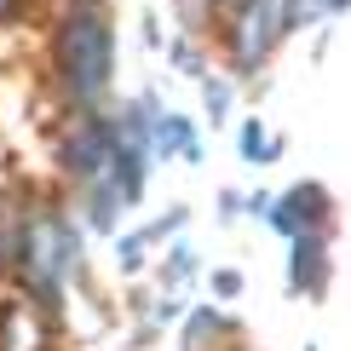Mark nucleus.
<instances>
[{"label":"nucleus","instance_id":"f257e3e1","mask_svg":"<svg viewBox=\"0 0 351 351\" xmlns=\"http://www.w3.org/2000/svg\"><path fill=\"white\" fill-rule=\"evenodd\" d=\"M93 237L81 230V219L69 213L64 196H18L12 208V265L6 288L29 305H40L47 317L64 311L69 288L93 282Z\"/></svg>","mask_w":351,"mask_h":351},{"label":"nucleus","instance_id":"f03ea898","mask_svg":"<svg viewBox=\"0 0 351 351\" xmlns=\"http://www.w3.org/2000/svg\"><path fill=\"white\" fill-rule=\"evenodd\" d=\"M47 69L64 110H104L115 98V23L98 0H58L47 29Z\"/></svg>","mask_w":351,"mask_h":351},{"label":"nucleus","instance_id":"7ed1b4c3","mask_svg":"<svg viewBox=\"0 0 351 351\" xmlns=\"http://www.w3.org/2000/svg\"><path fill=\"white\" fill-rule=\"evenodd\" d=\"M282 40H288V6L282 0H247L208 35V47L219 52V69L237 86H254V75L271 69Z\"/></svg>","mask_w":351,"mask_h":351},{"label":"nucleus","instance_id":"20e7f679","mask_svg":"<svg viewBox=\"0 0 351 351\" xmlns=\"http://www.w3.org/2000/svg\"><path fill=\"white\" fill-rule=\"evenodd\" d=\"M115 133H110V115L104 110H64L58 115V133H52V167L69 190L98 179L110 167Z\"/></svg>","mask_w":351,"mask_h":351},{"label":"nucleus","instance_id":"39448f33","mask_svg":"<svg viewBox=\"0 0 351 351\" xmlns=\"http://www.w3.org/2000/svg\"><path fill=\"white\" fill-rule=\"evenodd\" d=\"M138 98L150 104V156L156 162H184V167H202L208 144H202V121L184 110H173L156 86H138Z\"/></svg>","mask_w":351,"mask_h":351},{"label":"nucleus","instance_id":"423d86ee","mask_svg":"<svg viewBox=\"0 0 351 351\" xmlns=\"http://www.w3.org/2000/svg\"><path fill=\"white\" fill-rule=\"evenodd\" d=\"M334 282V230H300L288 237V271H282V288L288 300H323Z\"/></svg>","mask_w":351,"mask_h":351},{"label":"nucleus","instance_id":"0eeeda50","mask_svg":"<svg viewBox=\"0 0 351 351\" xmlns=\"http://www.w3.org/2000/svg\"><path fill=\"white\" fill-rule=\"evenodd\" d=\"M265 225H271L282 242L300 237V230H334V190H328L323 179H300V184L276 190Z\"/></svg>","mask_w":351,"mask_h":351},{"label":"nucleus","instance_id":"6e6552de","mask_svg":"<svg viewBox=\"0 0 351 351\" xmlns=\"http://www.w3.org/2000/svg\"><path fill=\"white\" fill-rule=\"evenodd\" d=\"M0 351H64V328L18 294L0 300Z\"/></svg>","mask_w":351,"mask_h":351},{"label":"nucleus","instance_id":"1a4fd4ad","mask_svg":"<svg viewBox=\"0 0 351 351\" xmlns=\"http://www.w3.org/2000/svg\"><path fill=\"white\" fill-rule=\"evenodd\" d=\"M237 334H242L237 311H225L213 300H196L179 317V351H219V340H237Z\"/></svg>","mask_w":351,"mask_h":351},{"label":"nucleus","instance_id":"9d476101","mask_svg":"<svg viewBox=\"0 0 351 351\" xmlns=\"http://www.w3.org/2000/svg\"><path fill=\"white\" fill-rule=\"evenodd\" d=\"M196 276H202V254L190 247V237L162 242V254H156V265H150V282L162 288V294H190Z\"/></svg>","mask_w":351,"mask_h":351},{"label":"nucleus","instance_id":"9b49d317","mask_svg":"<svg viewBox=\"0 0 351 351\" xmlns=\"http://www.w3.org/2000/svg\"><path fill=\"white\" fill-rule=\"evenodd\" d=\"M288 150V138L276 133V127H265V115H242L237 121V156L247 167H276Z\"/></svg>","mask_w":351,"mask_h":351},{"label":"nucleus","instance_id":"f8f14e48","mask_svg":"<svg viewBox=\"0 0 351 351\" xmlns=\"http://www.w3.org/2000/svg\"><path fill=\"white\" fill-rule=\"evenodd\" d=\"M196 93H202V121H208V133H213V127H230V121H237V98H242V86L230 81L219 64L196 81Z\"/></svg>","mask_w":351,"mask_h":351},{"label":"nucleus","instance_id":"ddd939ff","mask_svg":"<svg viewBox=\"0 0 351 351\" xmlns=\"http://www.w3.org/2000/svg\"><path fill=\"white\" fill-rule=\"evenodd\" d=\"M115 276H121V282H144V276H150V265H156V242L144 237V225H133V230H115Z\"/></svg>","mask_w":351,"mask_h":351},{"label":"nucleus","instance_id":"4468645a","mask_svg":"<svg viewBox=\"0 0 351 351\" xmlns=\"http://www.w3.org/2000/svg\"><path fill=\"white\" fill-rule=\"evenodd\" d=\"M162 58H167V69H173V75H184V81H202V75L213 69V58H208V40H196V35H179V29L167 35Z\"/></svg>","mask_w":351,"mask_h":351},{"label":"nucleus","instance_id":"2eb2a0df","mask_svg":"<svg viewBox=\"0 0 351 351\" xmlns=\"http://www.w3.org/2000/svg\"><path fill=\"white\" fill-rule=\"evenodd\" d=\"M190 230V202H167L156 219H144V237L156 242V254H162V242H173V237H184Z\"/></svg>","mask_w":351,"mask_h":351},{"label":"nucleus","instance_id":"dca6fc26","mask_svg":"<svg viewBox=\"0 0 351 351\" xmlns=\"http://www.w3.org/2000/svg\"><path fill=\"white\" fill-rule=\"evenodd\" d=\"M242 288H247V276H242L237 265H213V271H208V294H213V305L242 300Z\"/></svg>","mask_w":351,"mask_h":351},{"label":"nucleus","instance_id":"f3484780","mask_svg":"<svg viewBox=\"0 0 351 351\" xmlns=\"http://www.w3.org/2000/svg\"><path fill=\"white\" fill-rule=\"evenodd\" d=\"M138 40H144V52H150V58H162L167 29H162V12H156V6H144V12H138Z\"/></svg>","mask_w":351,"mask_h":351},{"label":"nucleus","instance_id":"a211bd4d","mask_svg":"<svg viewBox=\"0 0 351 351\" xmlns=\"http://www.w3.org/2000/svg\"><path fill=\"white\" fill-rule=\"evenodd\" d=\"M213 219H219V225H237V219H242V190L237 184H225L213 196Z\"/></svg>","mask_w":351,"mask_h":351},{"label":"nucleus","instance_id":"6ab92c4d","mask_svg":"<svg viewBox=\"0 0 351 351\" xmlns=\"http://www.w3.org/2000/svg\"><path fill=\"white\" fill-rule=\"evenodd\" d=\"M6 265H12V208L0 202V288H6Z\"/></svg>","mask_w":351,"mask_h":351},{"label":"nucleus","instance_id":"aec40b11","mask_svg":"<svg viewBox=\"0 0 351 351\" xmlns=\"http://www.w3.org/2000/svg\"><path fill=\"white\" fill-rule=\"evenodd\" d=\"M276 190H242V219H265Z\"/></svg>","mask_w":351,"mask_h":351},{"label":"nucleus","instance_id":"412c9836","mask_svg":"<svg viewBox=\"0 0 351 351\" xmlns=\"http://www.w3.org/2000/svg\"><path fill=\"white\" fill-rule=\"evenodd\" d=\"M29 12V0H0V29H18Z\"/></svg>","mask_w":351,"mask_h":351},{"label":"nucleus","instance_id":"4be33fe9","mask_svg":"<svg viewBox=\"0 0 351 351\" xmlns=\"http://www.w3.org/2000/svg\"><path fill=\"white\" fill-rule=\"evenodd\" d=\"M208 6H213V18L225 23V18H230V12H237V6H247V0H208ZM219 23H213V29H219Z\"/></svg>","mask_w":351,"mask_h":351},{"label":"nucleus","instance_id":"5701e85b","mask_svg":"<svg viewBox=\"0 0 351 351\" xmlns=\"http://www.w3.org/2000/svg\"><path fill=\"white\" fill-rule=\"evenodd\" d=\"M98 6H110V0H98Z\"/></svg>","mask_w":351,"mask_h":351},{"label":"nucleus","instance_id":"b1692460","mask_svg":"<svg viewBox=\"0 0 351 351\" xmlns=\"http://www.w3.org/2000/svg\"><path fill=\"white\" fill-rule=\"evenodd\" d=\"M0 300H6V288H0Z\"/></svg>","mask_w":351,"mask_h":351},{"label":"nucleus","instance_id":"393cba45","mask_svg":"<svg viewBox=\"0 0 351 351\" xmlns=\"http://www.w3.org/2000/svg\"><path fill=\"white\" fill-rule=\"evenodd\" d=\"M305 351H317V346H305Z\"/></svg>","mask_w":351,"mask_h":351}]
</instances>
